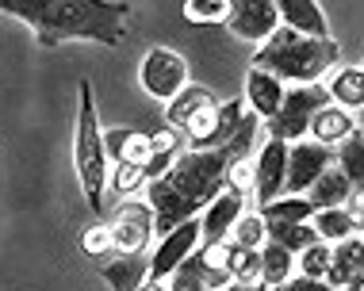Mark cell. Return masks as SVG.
<instances>
[{"label":"cell","mask_w":364,"mask_h":291,"mask_svg":"<svg viewBox=\"0 0 364 291\" xmlns=\"http://www.w3.org/2000/svg\"><path fill=\"white\" fill-rule=\"evenodd\" d=\"M261 119L245 115L238 134L215 150H181L169 172L146 184V203L154 211V234H169L181 222H192L203 215V207L226 188V169L234 158L253 153Z\"/></svg>","instance_id":"cell-1"},{"label":"cell","mask_w":364,"mask_h":291,"mask_svg":"<svg viewBox=\"0 0 364 291\" xmlns=\"http://www.w3.org/2000/svg\"><path fill=\"white\" fill-rule=\"evenodd\" d=\"M0 12L23 19L43 50L65 43L119 46L134 16L127 0H0Z\"/></svg>","instance_id":"cell-2"},{"label":"cell","mask_w":364,"mask_h":291,"mask_svg":"<svg viewBox=\"0 0 364 291\" xmlns=\"http://www.w3.org/2000/svg\"><path fill=\"white\" fill-rule=\"evenodd\" d=\"M245 115L250 111H245L242 100L219 104V96L208 84L188 81V89L165 104V127H173L192 150H215V146L230 142L238 134Z\"/></svg>","instance_id":"cell-3"},{"label":"cell","mask_w":364,"mask_h":291,"mask_svg":"<svg viewBox=\"0 0 364 291\" xmlns=\"http://www.w3.org/2000/svg\"><path fill=\"white\" fill-rule=\"evenodd\" d=\"M341 62V46L333 38H307L288 27H277L253 50V70L277 77L280 84H318Z\"/></svg>","instance_id":"cell-4"},{"label":"cell","mask_w":364,"mask_h":291,"mask_svg":"<svg viewBox=\"0 0 364 291\" xmlns=\"http://www.w3.org/2000/svg\"><path fill=\"white\" fill-rule=\"evenodd\" d=\"M81 92V108H77V142H73V165H77V180L81 192L92 207V215L104 211V184H107V150H104V131H100V111H96V96L92 81L77 84Z\"/></svg>","instance_id":"cell-5"},{"label":"cell","mask_w":364,"mask_h":291,"mask_svg":"<svg viewBox=\"0 0 364 291\" xmlns=\"http://www.w3.org/2000/svg\"><path fill=\"white\" fill-rule=\"evenodd\" d=\"M326 104H330V96H326L322 84H295V89H284V100H280L277 115L264 119L261 127L269 131L272 142H284V146L303 142L307 138V127H311L314 111L326 108Z\"/></svg>","instance_id":"cell-6"},{"label":"cell","mask_w":364,"mask_h":291,"mask_svg":"<svg viewBox=\"0 0 364 291\" xmlns=\"http://www.w3.org/2000/svg\"><path fill=\"white\" fill-rule=\"evenodd\" d=\"M139 81L154 100L169 104L173 96H181L184 89H188V62H184L176 50H169V46H154V50L142 57Z\"/></svg>","instance_id":"cell-7"},{"label":"cell","mask_w":364,"mask_h":291,"mask_svg":"<svg viewBox=\"0 0 364 291\" xmlns=\"http://www.w3.org/2000/svg\"><path fill=\"white\" fill-rule=\"evenodd\" d=\"M107 226H112V249H119V257L146 253L154 241V211L146 199H131L115 211Z\"/></svg>","instance_id":"cell-8"},{"label":"cell","mask_w":364,"mask_h":291,"mask_svg":"<svg viewBox=\"0 0 364 291\" xmlns=\"http://www.w3.org/2000/svg\"><path fill=\"white\" fill-rule=\"evenodd\" d=\"M330 165H333V150H326V146H318L311 138L291 142L288 146V169H284V192L288 196H303Z\"/></svg>","instance_id":"cell-9"},{"label":"cell","mask_w":364,"mask_h":291,"mask_svg":"<svg viewBox=\"0 0 364 291\" xmlns=\"http://www.w3.org/2000/svg\"><path fill=\"white\" fill-rule=\"evenodd\" d=\"M196 249H200V219L192 222H181L176 230L169 234H161V246L154 249L150 257V284H161V280H169L176 268L188 260Z\"/></svg>","instance_id":"cell-10"},{"label":"cell","mask_w":364,"mask_h":291,"mask_svg":"<svg viewBox=\"0 0 364 291\" xmlns=\"http://www.w3.org/2000/svg\"><path fill=\"white\" fill-rule=\"evenodd\" d=\"M226 27H230L245 43H264L272 31L280 27L277 4L272 0H230V16H226Z\"/></svg>","instance_id":"cell-11"},{"label":"cell","mask_w":364,"mask_h":291,"mask_svg":"<svg viewBox=\"0 0 364 291\" xmlns=\"http://www.w3.org/2000/svg\"><path fill=\"white\" fill-rule=\"evenodd\" d=\"M284 169H288V146L284 142H264L257 161H253V192H257V211L264 203L284 196Z\"/></svg>","instance_id":"cell-12"},{"label":"cell","mask_w":364,"mask_h":291,"mask_svg":"<svg viewBox=\"0 0 364 291\" xmlns=\"http://www.w3.org/2000/svg\"><path fill=\"white\" fill-rule=\"evenodd\" d=\"M242 211H245V196L223 188L200 215V246H219V241H226L234 222L242 219Z\"/></svg>","instance_id":"cell-13"},{"label":"cell","mask_w":364,"mask_h":291,"mask_svg":"<svg viewBox=\"0 0 364 291\" xmlns=\"http://www.w3.org/2000/svg\"><path fill=\"white\" fill-rule=\"evenodd\" d=\"M353 131H360L357 115L346 111V108H338V104H326V108H318V111H314V119H311V127H307L311 142L326 146V150L341 146Z\"/></svg>","instance_id":"cell-14"},{"label":"cell","mask_w":364,"mask_h":291,"mask_svg":"<svg viewBox=\"0 0 364 291\" xmlns=\"http://www.w3.org/2000/svg\"><path fill=\"white\" fill-rule=\"evenodd\" d=\"M280 27H288L295 35H307V38H330V23L326 12H322L314 0H280L277 4Z\"/></svg>","instance_id":"cell-15"},{"label":"cell","mask_w":364,"mask_h":291,"mask_svg":"<svg viewBox=\"0 0 364 291\" xmlns=\"http://www.w3.org/2000/svg\"><path fill=\"white\" fill-rule=\"evenodd\" d=\"M360 276H364V241H360V234L330 246V268H326V280H322V284L341 291L346 284H353V280H360Z\"/></svg>","instance_id":"cell-16"},{"label":"cell","mask_w":364,"mask_h":291,"mask_svg":"<svg viewBox=\"0 0 364 291\" xmlns=\"http://www.w3.org/2000/svg\"><path fill=\"white\" fill-rule=\"evenodd\" d=\"M280 100H284V84L277 81V77H269V73H261V70H250L245 73V111L250 115H257V119H272L280 108Z\"/></svg>","instance_id":"cell-17"},{"label":"cell","mask_w":364,"mask_h":291,"mask_svg":"<svg viewBox=\"0 0 364 291\" xmlns=\"http://www.w3.org/2000/svg\"><path fill=\"white\" fill-rule=\"evenodd\" d=\"M353 196V184L346 180V172L338 165H330L318 180L303 192V199L311 203V211H333V207H346V199Z\"/></svg>","instance_id":"cell-18"},{"label":"cell","mask_w":364,"mask_h":291,"mask_svg":"<svg viewBox=\"0 0 364 291\" xmlns=\"http://www.w3.org/2000/svg\"><path fill=\"white\" fill-rule=\"evenodd\" d=\"M104 150L107 161L115 165H142L150 161V142H146L142 131H104Z\"/></svg>","instance_id":"cell-19"},{"label":"cell","mask_w":364,"mask_h":291,"mask_svg":"<svg viewBox=\"0 0 364 291\" xmlns=\"http://www.w3.org/2000/svg\"><path fill=\"white\" fill-rule=\"evenodd\" d=\"M104 280L112 291H142L150 284V257L134 253V257H119L104 268Z\"/></svg>","instance_id":"cell-20"},{"label":"cell","mask_w":364,"mask_h":291,"mask_svg":"<svg viewBox=\"0 0 364 291\" xmlns=\"http://www.w3.org/2000/svg\"><path fill=\"white\" fill-rule=\"evenodd\" d=\"M360 226H364V222H357L346 207L314 211V215H311V230H314V238L326 241V246H338V241H346V238H357V234H360Z\"/></svg>","instance_id":"cell-21"},{"label":"cell","mask_w":364,"mask_h":291,"mask_svg":"<svg viewBox=\"0 0 364 291\" xmlns=\"http://www.w3.org/2000/svg\"><path fill=\"white\" fill-rule=\"evenodd\" d=\"M326 96H330V104H338V108L357 111L364 104V70H360V65H346V70H338V73H333V81L326 84Z\"/></svg>","instance_id":"cell-22"},{"label":"cell","mask_w":364,"mask_h":291,"mask_svg":"<svg viewBox=\"0 0 364 291\" xmlns=\"http://www.w3.org/2000/svg\"><path fill=\"white\" fill-rule=\"evenodd\" d=\"M257 257H261V276H257V284H261L264 291L280 287L284 280L295 276V257L288 253V249H280V246H272V241H264V246L257 249Z\"/></svg>","instance_id":"cell-23"},{"label":"cell","mask_w":364,"mask_h":291,"mask_svg":"<svg viewBox=\"0 0 364 291\" xmlns=\"http://www.w3.org/2000/svg\"><path fill=\"white\" fill-rule=\"evenodd\" d=\"M257 215L264 219V226H295V222H311L314 211L303 196H280V199L264 203Z\"/></svg>","instance_id":"cell-24"},{"label":"cell","mask_w":364,"mask_h":291,"mask_svg":"<svg viewBox=\"0 0 364 291\" xmlns=\"http://www.w3.org/2000/svg\"><path fill=\"white\" fill-rule=\"evenodd\" d=\"M261 276V257L257 249H245V246H234V241H226V280L230 284H257Z\"/></svg>","instance_id":"cell-25"},{"label":"cell","mask_w":364,"mask_h":291,"mask_svg":"<svg viewBox=\"0 0 364 291\" xmlns=\"http://www.w3.org/2000/svg\"><path fill=\"white\" fill-rule=\"evenodd\" d=\"M333 158H338V169L346 172V180L353 188H360V180H364V134L353 131L341 146H333Z\"/></svg>","instance_id":"cell-26"},{"label":"cell","mask_w":364,"mask_h":291,"mask_svg":"<svg viewBox=\"0 0 364 291\" xmlns=\"http://www.w3.org/2000/svg\"><path fill=\"white\" fill-rule=\"evenodd\" d=\"M264 241H272V246H280V249H288L291 257H299L307 246H314V230H311V222H295V226H264Z\"/></svg>","instance_id":"cell-27"},{"label":"cell","mask_w":364,"mask_h":291,"mask_svg":"<svg viewBox=\"0 0 364 291\" xmlns=\"http://www.w3.org/2000/svg\"><path fill=\"white\" fill-rule=\"evenodd\" d=\"M326 268H330V246L326 241H314V246H307L299 257H295V276L326 280Z\"/></svg>","instance_id":"cell-28"},{"label":"cell","mask_w":364,"mask_h":291,"mask_svg":"<svg viewBox=\"0 0 364 291\" xmlns=\"http://www.w3.org/2000/svg\"><path fill=\"white\" fill-rule=\"evenodd\" d=\"M226 16H230V0H192V4H184L188 23H226Z\"/></svg>","instance_id":"cell-29"},{"label":"cell","mask_w":364,"mask_h":291,"mask_svg":"<svg viewBox=\"0 0 364 291\" xmlns=\"http://www.w3.org/2000/svg\"><path fill=\"white\" fill-rule=\"evenodd\" d=\"M226 241L245 246V249H261L264 246V219L261 215H242L238 222H234V230H230Z\"/></svg>","instance_id":"cell-30"},{"label":"cell","mask_w":364,"mask_h":291,"mask_svg":"<svg viewBox=\"0 0 364 291\" xmlns=\"http://www.w3.org/2000/svg\"><path fill=\"white\" fill-rule=\"evenodd\" d=\"M107 184H112L119 196H134L146 184V169L142 165H112V169H107Z\"/></svg>","instance_id":"cell-31"},{"label":"cell","mask_w":364,"mask_h":291,"mask_svg":"<svg viewBox=\"0 0 364 291\" xmlns=\"http://www.w3.org/2000/svg\"><path fill=\"white\" fill-rule=\"evenodd\" d=\"M226 188L245 196V192H253V153H242V158L230 161V169H226Z\"/></svg>","instance_id":"cell-32"},{"label":"cell","mask_w":364,"mask_h":291,"mask_svg":"<svg viewBox=\"0 0 364 291\" xmlns=\"http://www.w3.org/2000/svg\"><path fill=\"white\" fill-rule=\"evenodd\" d=\"M81 249H85L88 257L112 253V226H107V222H92V226L81 234Z\"/></svg>","instance_id":"cell-33"},{"label":"cell","mask_w":364,"mask_h":291,"mask_svg":"<svg viewBox=\"0 0 364 291\" xmlns=\"http://www.w3.org/2000/svg\"><path fill=\"white\" fill-rule=\"evenodd\" d=\"M146 142H150V153H169V158H176V153H181V146H184L181 134H176L173 127H165V123L157 131L146 134Z\"/></svg>","instance_id":"cell-34"},{"label":"cell","mask_w":364,"mask_h":291,"mask_svg":"<svg viewBox=\"0 0 364 291\" xmlns=\"http://www.w3.org/2000/svg\"><path fill=\"white\" fill-rule=\"evenodd\" d=\"M272 291H333L330 284H322V280H307V276H291V280H284L280 287H272Z\"/></svg>","instance_id":"cell-35"},{"label":"cell","mask_w":364,"mask_h":291,"mask_svg":"<svg viewBox=\"0 0 364 291\" xmlns=\"http://www.w3.org/2000/svg\"><path fill=\"white\" fill-rule=\"evenodd\" d=\"M223 291H264L261 284H250V287H245V284H226Z\"/></svg>","instance_id":"cell-36"},{"label":"cell","mask_w":364,"mask_h":291,"mask_svg":"<svg viewBox=\"0 0 364 291\" xmlns=\"http://www.w3.org/2000/svg\"><path fill=\"white\" fill-rule=\"evenodd\" d=\"M142 291H165V284H146Z\"/></svg>","instance_id":"cell-37"}]
</instances>
